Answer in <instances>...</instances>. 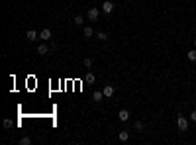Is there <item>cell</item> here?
Segmentation results:
<instances>
[{"label": "cell", "instance_id": "9", "mask_svg": "<svg viewBox=\"0 0 196 145\" xmlns=\"http://www.w3.org/2000/svg\"><path fill=\"white\" fill-rule=\"evenodd\" d=\"M37 37H39V34H37L35 30H30V31H28V41H35Z\"/></svg>", "mask_w": 196, "mask_h": 145}, {"label": "cell", "instance_id": "1", "mask_svg": "<svg viewBox=\"0 0 196 145\" xmlns=\"http://www.w3.org/2000/svg\"><path fill=\"white\" fill-rule=\"evenodd\" d=\"M177 126H178V130H181V131H186V130H188V120H186L184 116H178V118H177Z\"/></svg>", "mask_w": 196, "mask_h": 145}, {"label": "cell", "instance_id": "6", "mask_svg": "<svg viewBox=\"0 0 196 145\" xmlns=\"http://www.w3.org/2000/svg\"><path fill=\"white\" fill-rule=\"evenodd\" d=\"M104 98H106V96H104L102 90H94V94H92V100H94V102H102Z\"/></svg>", "mask_w": 196, "mask_h": 145}, {"label": "cell", "instance_id": "8", "mask_svg": "<svg viewBox=\"0 0 196 145\" xmlns=\"http://www.w3.org/2000/svg\"><path fill=\"white\" fill-rule=\"evenodd\" d=\"M82 34H85V37H94V35H96V31H94L90 26H86L85 30H82Z\"/></svg>", "mask_w": 196, "mask_h": 145}, {"label": "cell", "instance_id": "4", "mask_svg": "<svg viewBox=\"0 0 196 145\" xmlns=\"http://www.w3.org/2000/svg\"><path fill=\"white\" fill-rule=\"evenodd\" d=\"M112 10H114V2H112V0H106V2L102 4V12L104 14H110Z\"/></svg>", "mask_w": 196, "mask_h": 145}, {"label": "cell", "instance_id": "10", "mask_svg": "<svg viewBox=\"0 0 196 145\" xmlns=\"http://www.w3.org/2000/svg\"><path fill=\"white\" fill-rule=\"evenodd\" d=\"M37 53H39V55H47V53H49V47L45 43H41L39 47H37Z\"/></svg>", "mask_w": 196, "mask_h": 145}, {"label": "cell", "instance_id": "21", "mask_svg": "<svg viewBox=\"0 0 196 145\" xmlns=\"http://www.w3.org/2000/svg\"><path fill=\"white\" fill-rule=\"evenodd\" d=\"M194 47H196V39H194Z\"/></svg>", "mask_w": 196, "mask_h": 145}, {"label": "cell", "instance_id": "2", "mask_svg": "<svg viewBox=\"0 0 196 145\" xmlns=\"http://www.w3.org/2000/svg\"><path fill=\"white\" fill-rule=\"evenodd\" d=\"M102 92H104V96H106V98H112V96H114V92H116V88L112 84H106L102 88Z\"/></svg>", "mask_w": 196, "mask_h": 145}, {"label": "cell", "instance_id": "11", "mask_svg": "<svg viewBox=\"0 0 196 145\" xmlns=\"http://www.w3.org/2000/svg\"><path fill=\"white\" fill-rule=\"evenodd\" d=\"M94 81H96V77H94V73H86V74H85V82H88V84H92Z\"/></svg>", "mask_w": 196, "mask_h": 145}, {"label": "cell", "instance_id": "20", "mask_svg": "<svg viewBox=\"0 0 196 145\" xmlns=\"http://www.w3.org/2000/svg\"><path fill=\"white\" fill-rule=\"evenodd\" d=\"M190 122H196V110L190 112Z\"/></svg>", "mask_w": 196, "mask_h": 145}, {"label": "cell", "instance_id": "5", "mask_svg": "<svg viewBox=\"0 0 196 145\" xmlns=\"http://www.w3.org/2000/svg\"><path fill=\"white\" fill-rule=\"evenodd\" d=\"M39 37L43 41H47V39H51V30H49V28H43V30L39 31Z\"/></svg>", "mask_w": 196, "mask_h": 145}, {"label": "cell", "instance_id": "13", "mask_svg": "<svg viewBox=\"0 0 196 145\" xmlns=\"http://www.w3.org/2000/svg\"><path fill=\"white\" fill-rule=\"evenodd\" d=\"M186 57H188V61H192V63H194V61H196V49H190V51L186 53Z\"/></svg>", "mask_w": 196, "mask_h": 145}, {"label": "cell", "instance_id": "19", "mask_svg": "<svg viewBox=\"0 0 196 145\" xmlns=\"http://www.w3.org/2000/svg\"><path fill=\"white\" fill-rule=\"evenodd\" d=\"M4 127H6V130H10V127H12V120H4Z\"/></svg>", "mask_w": 196, "mask_h": 145}, {"label": "cell", "instance_id": "12", "mask_svg": "<svg viewBox=\"0 0 196 145\" xmlns=\"http://www.w3.org/2000/svg\"><path fill=\"white\" fill-rule=\"evenodd\" d=\"M118 139H120V141H128V139H130V133H128L126 130L120 131V133H118Z\"/></svg>", "mask_w": 196, "mask_h": 145}, {"label": "cell", "instance_id": "7", "mask_svg": "<svg viewBox=\"0 0 196 145\" xmlns=\"http://www.w3.org/2000/svg\"><path fill=\"white\" fill-rule=\"evenodd\" d=\"M130 112H128V110H120V114H118V118L120 120H122V122H128V120H130Z\"/></svg>", "mask_w": 196, "mask_h": 145}, {"label": "cell", "instance_id": "14", "mask_svg": "<svg viewBox=\"0 0 196 145\" xmlns=\"http://www.w3.org/2000/svg\"><path fill=\"white\" fill-rule=\"evenodd\" d=\"M92 63H94V61H92V57H86V59L82 61V65H85L86 69H90V67H92Z\"/></svg>", "mask_w": 196, "mask_h": 145}, {"label": "cell", "instance_id": "15", "mask_svg": "<svg viewBox=\"0 0 196 145\" xmlns=\"http://www.w3.org/2000/svg\"><path fill=\"white\" fill-rule=\"evenodd\" d=\"M96 39H100V41H106V39H108V35L104 34V31H96Z\"/></svg>", "mask_w": 196, "mask_h": 145}, {"label": "cell", "instance_id": "18", "mask_svg": "<svg viewBox=\"0 0 196 145\" xmlns=\"http://www.w3.org/2000/svg\"><path fill=\"white\" fill-rule=\"evenodd\" d=\"M82 22H85V20H82V16H75V24H77V26H81Z\"/></svg>", "mask_w": 196, "mask_h": 145}, {"label": "cell", "instance_id": "3", "mask_svg": "<svg viewBox=\"0 0 196 145\" xmlns=\"http://www.w3.org/2000/svg\"><path fill=\"white\" fill-rule=\"evenodd\" d=\"M86 16H88V20H90V22H96V20H98V16H100V12L96 10V8H88V14H86Z\"/></svg>", "mask_w": 196, "mask_h": 145}, {"label": "cell", "instance_id": "17", "mask_svg": "<svg viewBox=\"0 0 196 145\" xmlns=\"http://www.w3.org/2000/svg\"><path fill=\"white\" fill-rule=\"evenodd\" d=\"M20 143H22V145H30L32 139H30V137H22V139H20Z\"/></svg>", "mask_w": 196, "mask_h": 145}, {"label": "cell", "instance_id": "16", "mask_svg": "<svg viewBox=\"0 0 196 145\" xmlns=\"http://www.w3.org/2000/svg\"><path fill=\"white\" fill-rule=\"evenodd\" d=\"M133 127H135V131H143V122H139V120H137V122L133 124Z\"/></svg>", "mask_w": 196, "mask_h": 145}]
</instances>
